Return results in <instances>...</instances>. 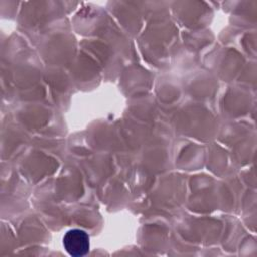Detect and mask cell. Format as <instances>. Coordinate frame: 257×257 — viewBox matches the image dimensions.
<instances>
[{"instance_id": "obj_1", "label": "cell", "mask_w": 257, "mask_h": 257, "mask_svg": "<svg viewBox=\"0 0 257 257\" xmlns=\"http://www.w3.org/2000/svg\"><path fill=\"white\" fill-rule=\"evenodd\" d=\"M63 245L70 256L81 257L87 254L89 250V238L82 230H69L63 237Z\"/></svg>"}]
</instances>
